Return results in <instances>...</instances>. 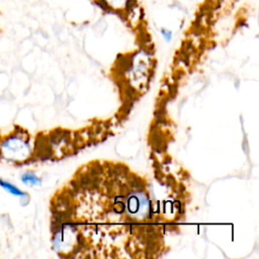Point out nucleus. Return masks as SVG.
Masks as SVG:
<instances>
[{
    "label": "nucleus",
    "mask_w": 259,
    "mask_h": 259,
    "mask_svg": "<svg viewBox=\"0 0 259 259\" xmlns=\"http://www.w3.org/2000/svg\"><path fill=\"white\" fill-rule=\"evenodd\" d=\"M105 7L113 10H123L130 6L131 0H102Z\"/></svg>",
    "instance_id": "obj_3"
},
{
    "label": "nucleus",
    "mask_w": 259,
    "mask_h": 259,
    "mask_svg": "<svg viewBox=\"0 0 259 259\" xmlns=\"http://www.w3.org/2000/svg\"><path fill=\"white\" fill-rule=\"evenodd\" d=\"M30 155L28 139L23 135L14 133L0 142V156L8 162L21 163Z\"/></svg>",
    "instance_id": "obj_1"
},
{
    "label": "nucleus",
    "mask_w": 259,
    "mask_h": 259,
    "mask_svg": "<svg viewBox=\"0 0 259 259\" xmlns=\"http://www.w3.org/2000/svg\"><path fill=\"white\" fill-rule=\"evenodd\" d=\"M0 186L2 188H4L5 190H7L10 194L15 195V196H19V197H23L25 196V192H23L21 189H19L18 187H16L14 184L2 179L0 177Z\"/></svg>",
    "instance_id": "obj_4"
},
{
    "label": "nucleus",
    "mask_w": 259,
    "mask_h": 259,
    "mask_svg": "<svg viewBox=\"0 0 259 259\" xmlns=\"http://www.w3.org/2000/svg\"><path fill=\"white\" fill-rule=\"evenodd\" d=\"M125 203L128 214L136 220L146 218L150 211V202L148 200V196L143 190L132 191L128 193Z\"/></svg>",
    "instance_id": "obj_2"
},
{
    "label": "nucleus",
    "mask_w": 259,
    "mask_h": 259,
    "mask_svg": "<svg viewBox=\"0 0 259 259\" xmlns=\"http://www.w3.org/2000/svg\"><path fill=\"white\" fill-rule=\"evenodd\" d=\"M21 180L27 185H38L40 183V179L32 172L23 173L21 176Z\"/></svg>",
    "instance_id": "obj_5"
},
{
    "label": "nucleus",
    "mask_w": 259,
    "mask_h": 259,
    "mask_svg": "<svg viewBox=\"0 0 259 259\" xmlns=\"http://www.w3.org/2000/svg\"><path fill=\"white\" fill-rule=\"evenodd\" d=\"M161 33H162L163 37H164L167 41H169V40L171 39V37H172V32H171L170 30L166 29V28H162V29H161Z\"/></svg>",
    "instance_id": "obj_6"
}]
</instances>
